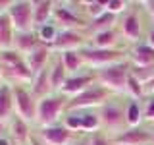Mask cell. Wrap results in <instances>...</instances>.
Here are the masks:
<instances>
[{
  "mask_svg": "<svg viewBox=\"0 0 154 145\" xmlns=\"http://www.w3.org/2000/svg\"><path fill=\"white\" fill-rule=\"evenodd\" d=\"M131 76V64L129 62H118V64H112L108 68H102L98 70V77L100 85H104L108 91H116V93H123L127 91V79Z\"/></svg>",
  "mask_w": 154,
  "mask_h": 145,
  "instance_id": "cell-1",
  "label": "cell"
},
{
  "mask_svg": "<svg viewBox=\"0 0 154 145\" xmlns=\"http://www.w3.org/2000/svg\"><path fill=\"white\" fill-rule=\"evenodd\" d=\"M66 105H67V101L64 97H56V95H48L45 99H41L37 105V122L42 128L54 126L60 112L66 108Z\"/></svg>",
  "mask_w": 154,
  "mask_h": 145,
  "instance_id": "cell-2",
  "label": "cell"
},
{
  "mask_svg": "<svg viewBox=\"0 0 154 145\" xmlns=\"http://www.w3.org/2000/svg\"><path fill=\"white\" fill-rule=\"evenodd\" d=\"M108 95H110V91L104 85H91V87H87L83 93L75 95L73 99L67 101L66 108L75 110V108H89V106H104Z\"/></svg>",
  "mask_w": 154,
  "mask_h": 145,
  "instance_id": "cell-3",
  "label": "cell"
},
{
  "mask_svg": "<svg viewBox=\"0 0 154 145\" xmlns=\"http://www.w3.org/2000/svg\"><path fill=\"white\" fill-rule=\"evenodd\" d=\"M83 62L87 64H93V66H98L100 70L102 68H108L112 64H118L122 62V56L123 52L122 50H116V48H91V47H83L79 50Z\"/></svg>",
  "mask_w": 154,
  "mask_h": 145,
  "instance_id": "cell-4",
  "label": "cell"
},
{
  "mask_svg": "<svg viewBox=\"0 0 154 145\" xmlns=\"http://www.w3.org/2000/svg\"><path fill=\"white\" fill-rule=\"evenodd\" d=\"M6 14L12 19V25L16 29V33L31 31V27H33V2L17 0V2H14L8 8Z\"/></svg>",
  "mask_w": 154,
  "mask_h": 145,
  "instance_id": "cell-5",
  "label": "cell"
},
{
  "mask_svg": "<svg viewBox=\"0 0 154 145\" xmlns=\"http://www.w3.org/2000/svg\"><path fill=\"white\" fill-rule=\"evenodd\" d=\"M12 93H14V105L17 108V116H21L27 124L37 122V105L38 103H35V97L29 91H25L21 85H14Z\"/></svg>",
  "mask_w": 154,
  "mask_h": 145,
  "instance_id": "cell-6",
  "label": "cell"
},
{
  "mask_svg": "<svg viewBox=\"0 0 154 145\" xmlns=\"http://www.w3.org/2000/svg\"><path fill=\"white\" fill-rule=\"evenodd\" d=\"M152 141H154V134L141 128H129L112 139V143L116 145H148V143L152 145Z\"/></svg>",
  "mask_w": 154,
  "mask_h": 145,
  "instance_id": "cell-7",
  "label": "cell"
},
{
  "mask_svg": "<svg viewBox=\"0 0 154 145\" xmlns=\"http://www.w3.org/2000/svg\"><path fill=\"white\" fill-rule=\"evenodd\" d=\"M98 116H100L102 126H106L108 130H119L123 126V122H127V114L114 103H106Z\"/></svg>",
  "mask_w": 154,
  "mask_h": 145,
  "instance_id": "cell-8",
  "label": "cell"
},
{
  "mask_svg": "<svg viewBox=\"0 0 154 145\" xmlns=\"http://www.w3.org/2000/svg\"><path fill=\"white\" fill-rule=\"evenodd\" d=\"M85 45V37L77 31H60L56 37V41L50 45V48H58V50H64V52H69V50H77V48H83Z\"/></svg>",
  "mask_w": 154,
  "mask_h": 145,
  "instance_id": "cell-9",
  "label": "cell"
},
{
  "mask_svg": "<svg viewBox=\"0 0 154 145\" xmlns=\"http://www.w3.org/2000/svg\"><path fill=\"white\" fill-rule=\"evenodd\" d=\"M41 137L46 145H69L73 132L66 126H50V128L41 130Z\"/></svg>",
  "mask_w": 154,
  "mask_h": 145,
  "instance_id": "cell-10",
  "label": "cell"
},
{
  "mask_svg": "<svg viewBox=\"0 0 154 145\" xmlns=\"http://www.w3.org/2000/svg\"><path fill=\"white\" fill-rule=\"evenodd\" d=\"M0 76L8 77L10 81H33L35 77L25 60L19 64H0Z\"/></svg>",
  "mask_w": 154,
  "mask_h": 145,
  "instance_id": "cell-11",
  "label": "cell"
},
{
  "mask_svg": "<svg viewBox=\"0 0 154 145\" xmlns=\"http://www.w3.org/2000/svg\"><path fill=\"white\" fill-rule=\"evenodd\" d=\"M54 19L58 23H60L62 27H64V31H73V27H83L87 23L81 19L77 14L73 12L71 8H66V6H58L54 8Z\"/></svg>",
  "mask_w": 154,
  "mask_h": 145,
  "instance_id": "cell-12",
  "label": "cell"
},
{
  "mask_svg": "<svg viewBox=\"0 0 154 145\" xmlns=\"http://www.w3.org/2000/svg\"><path fill=\"white\" fill-rule=\"evenodd\" d=\"M48 54H50V47H48V45H38L35 50H31V52L25 56L27 66L31 68V72H33L35 76L38 74V72L45 70L46 60H48Z\"/></svg>",
  "mask_w": 154,
  "mask_h": 145,
  "instance_id": "cell-13",
  "label": "cell"
},
{
  "mask_svg": "<svg viewBox=\"0 0 154 145\" xmlns=\"http://www.w3.org/2000/svg\"><path fill=\"white\" fill-rule=\"evenodd\" d=\"M54 2H50V0H37V2H33V25L37 27H42L48 23V19L50 16L54 14Z\"/></svg>",
  "mask_w": 154,
  "mask_h": 145,
  "instance_id": "cell-14",
  "label": "cell"
},
{
  "mask_svg": "<svg viewBox=\"0 0 154 145\" xmlns=\"http://www.w3.org/2000/svg\"><path fill=\"white\" fill-rule=\"evenodd\" d=\"M38 45H42L41 41H38V35L33 31H25V33H16V37H14V48H16L17 52H21V54H29L31 50H35Z\"/></svg>",
  "mask_w": 154,
  "mask_h": 145,
  "instance_id": "cell-15",
  "label": "cell"
},
{
  "mask_svg": "<svg viewBox=\"0 0 154 145\" xmlns=\"http://www.w3.org/2000/svg\"><path fill=\"white\" fill-rule=\"evenodd\" d=\"M89 83H93V76H73V77H67L64 87H62V93L64 95H79L83 93L87 87H91Z\"/></svg>",
  "mask_w": 154,
  "mask_h": 145,
  "instance_id": "cell-16",
  "label": "cell"
},
{
  "mask_svg": "<svg viewBox=\"0 0 154 145\" xmlns=\"http://www.w3.org/2000/svg\"><path fill=\"white\" fill-rule=\"evenodd\" d=\"M52 91V87H50V72L46 70H42V72H38V74L33 77V89H31V95L35 97V99H45V97H48V93Z\"/></svg>",
  "mask_w": 154,
  "mask_h": 145,
  "instance_id": "cell-17",
  "label": "cell"
},
{
  "mask_svg": "<svg viewBox=\"0 0 154 145\" xmlns=\"http://www.w3.org/2000/svg\"><path fill=\"white\" fill-rule=\"evenodd\" d=\"M14 25L8 14H0V50H10L14 48Z\"/></svg>",
  "mask_w": 154,
  "mask_h": 145,
  "instance_id": "cell-18",
  "label": "cell"
},
{
  "mask_svg": "<svg viewBox=\"0 0 154 145\" xmlns=\"http://www.w3.org/2000/svg\"><path fill=\"white\" fill-rule=\"evenodd\" d=\"M131 66H154V48L148 45H139L131 50Z\"/></svg>",
  "mask_w": 154,
  "mask_h": 145,
  "instance_id": "cell-19",
  "label": "cell"
},
{
  "mask_svg": "<svg viewBox=\"0 0 154 145\" xmlns=\"http://www.w3.org/2000/svg\"><path fill=\"white\" fill-rule=\"evenodd\" d=\"M14 108V93H12V87L10 83H4L0 87V120H6L10 118Z\"/></svg>",
  "mask_w": 154,
  "mask_h": 145,
  "instance_id": "cell-20",
  "label": "cell"
},
{
  "mask_svg": "<svg viewBox=\"0 0 154 145\" xmlns=\"http://www.w3.org/2000/svg\"><path fill=\"white\" fill-rule=\"evenodd\" d=\"M122 31L127 39H139L141 37V23H139V16L137 14H127L123 18V23H122Z\"/></svg>",
  "mask_w": 154,
  "mask_h": 145,
  "instance_id": "cell-21",
  "label": "cell"
},
{
  "mask_svg": "<svg viewBox=\"0 0 154 145\" xmlns=\"http://www.w3.org/2000/svg\"><path fill=\"white\" fill-rule=\"evenodd\" d=\"M66 74H67V68L64 66V62L56 60L54 66H52V70H50V87H52V91L62 89V87H64L66 79H67Z\"/></svg>",
  "mask_w": 154,
  "mask_h": 145,
  "instance_id": "cell-22",
  "label": "cell"
},
{
  "mask_svg": "<svg viewBox=\"0 0 154 145\" xmlns=\"http://www.w3.org/2000/svg\"><path fill=\"white\" fill-rule=\"evenodd\" d=\"M12 137L17 143L29 141V124L21 116H12Z\"/></svg>",
  "mask_w": 154,
  "mask_h": 145,
  "instance_id": "cell-23",
  "label": "cell"
},
{
  "mask_svg": "<svg viewBox=\"0 0 154 145\" xmlns=\"http://www.w3.org/2000/svg\"><path fill=\"white\" fill-rule=\"evenodd\" d=\"M112 23H116V16L106 10L100 18H96V19L91 21L89 31H94V35L96 33H102V31H110V29H112Z\"/></svg>",
  "mask_w": 154,
  "mask_h": 145,
  "instance_id": "cell-24",
  "label": "cell"
},
{
  "mask_svg": "<svg viewBox=\"0 0 154 145\" xmlns=\"http://www.w3.org/2000/svg\"><path fill=\"white\" fill-rule=\"evenodd\" d=\"M116 33L110 29V31H102V33H96L93 43H94V48H112L116 45Z\"/></svg>",
  "mask_w": 154,
  "mask_h": 145,
  "instance_id": "cell-25",
  "label": "cell"
},
{
  "mask_svg": "<svg viewBox=\"0 0 154 145\" xmlns=\"http://www.w3.org/2000/svg\"><path fill=\"white\" fill-rule=\"evenodd\" d=\"M62 62L67 68V72H75L83 64V58H81L79 50H69V52H62Z\"/></svg>",
  "mask_w": 154,
  "mask_h": 145,
  "instance_id": "cell-26",
  "label": "cell"
},
{
  "mask_svg": "<svg viewBox=\"0 0 154 145\" xmlns=\"http://www.w3.org/2000/svg\"><path fill=\"white\" fill-rule=\"evenodd\" d=\"M56 37H58V31H56L54 23H46V25L38 27V41H41L42 45L50 47L52 43L56 41Z\"/></svg>",
  "mask_w": 154,
  "mask_h": 145,
  "instance_id": "cell-27",
  "label": "cell"
},
{
  "mask_svg": "<svg viewBox=\"0 0 154 145\" xmlns=\"http://www.w3.org/2000/svg\"><path fill=\"white\" fill-rule=\"evenodd\" d=\"M131 76L144 85L154 77V66H131Z\"/></svg>",
  "mask_w": 154,
  "mask_h": 145,
  "instance_id": "cell-28",
  "label": "cell"
},
{
  "mask_svg": "<svg viewBox=\"0 0 154 145\" xmlns=\"http://www.w3.org/2000/svg\"><path fill=\"white\" fill-rule=\"evenodd\" d=\"M127 124L131 126V128H135V126H139V122H141L143 118V112H141V106H139L137 101H133V103H129L127 106Z\"/></svg>",
  "mask_w": 154,
  "mask_h": 145,
  "instance_id": "cell-29",
  "label": "cell"
},
{
  "mask_svg": "<svg viewBox=\"0 0 154 145\" xmlns=\"http://www.w3.org/2000/svg\"><path fill=\"white\" fill-rule=\"evenodd\" d=\"M25 58L21 56V52H17L16 48H10V50H0V64H19Z\"/></svg>",
  "mask_w": 154,
  "mask_h": 145,
  "instance_id": "cell-30",
  "label": "cell"
},
{
  "mask_svg": "<svg viewBox=\"0 0 154 145\" xmlns=\"http://www.w3.org/2000/svg\"><path fill=\"white\" fill-rule=\"evenodd\" d=\"M100 116L93 112H85L83 114V132H96L100 128Z\"/></svg>",
  "mask_w": 154,
  "mask_h": 145,
  "instance_id": "cell-31",
  "label": "cell"
},
{
  "mask_svg": "<svg viewBox=\"0 0 154 145\" xmlns=\"http://www.w3.org/2000/svg\"><path fill=\"white\" fill-rule=\"evenodd\" d=\"M127 93L131 95L133 99H139V97L144 95V85L137 79V77L129 76V79H127Z\"/></svg>",
  "mask_w": 154,
  "mask_h": 145,
  "instance_id": "cell-32",
  "label": "cell"
},
{
  "mask_svg": "<svg viewBox=\"0 0 154 145\" xmlns=\"http://www.w3.org/2000/svg\"><path fill=\"white\" fill-rule=\"evenodd\" d=\"M64 126L71 132H77V130H83V114H69L66 116Z\"/></svg>",
  "mask_w": 154,
  "mask_h": 145,
  "instance_id": "cell-33",
  "label": "cell"
},
{
  "mask_svg": "<svg viewBox=\"0 0 154 145\" xmlns=\"http://www.w3.org/2000/svg\"><path fill=\"white\" fill-rule=\"evenodd\" d=\"M87 12L93 16V19L100 18L106 12V2H87Z\"/></svg>",
  "mask_w": 154,
  "mask_h": 145,
  "instance_id": "cell-34",
  "label": "cell"
},
{
  "mask_svg": "<svg viewBox=\"0 0 154 145\" xmlns=\"http://www.w3.org/2000/svg\"><path fill=\"white\" fill-rule=\"evenodd\" d=\"M127 8V2H123V0H108L106 2V10H108L110 14H119L122 10H125Z\"/></svg>",
  "mask_w": 154,
  "mask_h": 145,
  "instance_id": "cell-35",
  "label": "cell"
},
{
  "mask_svg": "<svg viewBox=\"0 0 154 145\" xmlns=\"http://www.w3.org/2000/svg\"><path fill=\"white\" fill-rule=\"evenodd\" d=\"M89 145H112V141H110L104 134L96 132V134H93V137L89 139Z\"/></svg>",
  "mask_w": 154,
  "mask_h": 145,
  "instance_id": "cell-36",
  "label": "cell"
},
{
  "mask_svg": "<svg viewBox=\"0 0 154 145\" xmlns=\"http://www.w3.org/2000/svg\"><path fill=\"white\" fill-rule=\"evenodd\" d=\"M143 116L146 120H150V122H154V97H150V99L146 101V106H144Z\"/></svg>",
  "mask_w": 154,
  "mask_h": 145,
  "instance_id": "cell-37",
  "label": "cell"
},
{
  "mask_svg": "<svg viewBox=\"0 0 154 145\" xmlns=\"http://www.w3.org/2000/svg\"><path fill=\"white\" fill-rule=\"evenodd\" d=\"M154 93V77L148 83H144V95H152Z\"/></svg>",
  "mask_w": 154,
  "mask_h": 145,
  "instance_id": "cell-38",
  "label": "cell"
},
{
  "mask_svg": "<svg viewBox=\"0 0 154 145\" xmlns=\"http://www.w3.org/2000/svg\"><path fill=\"white\" fill-rule=\"evenodd\" d=\"M146 45L154 48V29H152V31H150V33H148V43H146Z\"/></svg>",
  "mask_w": 154,
  "mask_h": 145,
  "instance_id": "cell-39",
  "label": "cell"
},
{
  "mask_svg": "<svg viewBox=\"0 0 154 145\" xmlns=\"http://www.w3.org/2000/svg\"><path fill=\"white\" fill-rule=\"evenodd\" d=\"M146 6H148V10H150V14H152V18H154V2H146Z\"/></svg>",
  "mask_w": 154,
  "mask_h": 145,
  "instance_id": "cell-40",
  "label": "cell"
},
{
  "mask_svg": "<svg viewBox=\"0 0 154 145\" xmlns=\"http://www.w3.org/2000/svg\"><path fill=\"white\" fill-rule=\"evenodd\" d=\"M75 145H89V141H79V143H75Z\"/></svg>",
  "mask_w": 154,
  "mask_h": 145,
  "instance_id": "cell-41",
  "label": "cell"
},
{
  "mask_svg": "<svg viewBox=\"0 0 154 145\" xmlns=\"http://www.w3.org/2000/svg\"><path fill=\"white\" fill-rule=\"evenodd\" d=\"M0 145H8V141L6 139H0Z\"/></svg>",
  "mask_w": 154,
  "mask_h": 145,
  "instance_id": "cell-42",
  "label": "cell"
},
{
  "mask_svg": "<svg viewBox=\"0 0 154 145\" xmlns=\"http://www.w3.org/2000/svg\"><path fill=\"white\" fill-rule=\"evenodd\" d=\"M31 145H41L38 141H35V139H31Z\"/></svg>",
  "mask_w": 154,
  "mask_h": 145,
  "instance_id": "cell-43",
  "label": "cell"
},
{
  "mask_svg": "<svg viewBox=\"0 0 154 145\" xmlns=\"http://www.w3.org/2000/svg\"><path fill=\"white\" fill-rule=\"evenodd\" d=\"M2 130H4V124H2V120H0V134H2Z\"/></svg>",
  "mask_w": 154,
  "mask_h": 145,
  "instance_id": "cell-44",
  "label": "cell"
},
{
  "mask_svg": "<svg viewBox=\"0 0 154 145\" xmlns=\"http://www.w3.org/2000/svg\"><path fill=\"white\" fill-rule=\"evenodd\" d=\"M152 145H154V141H152Z\"/></svg>",
  "mask_w": 154,
  "mask_h": 145,
  "instance_id": "cell-45",
  "label": "cell"
}]
</instances>
